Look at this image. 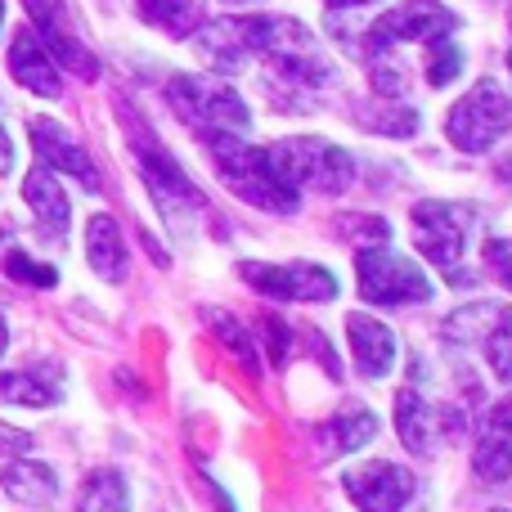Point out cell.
I'll use <instances>...</instances> for the list:
<instances>
[{"mask_svg": "<svg viewBox=\"0 0 512 512\" xmlns=\"http://www.w3.org/2000/svg\"><path fill=\"white\" fill-rule=\"evenodd\" d=\"M77 512H131V495H126L122 472H113V468L90 472L77 495Z\"/></svg>", "mask_w": 512, "mask_h": 512, "instance_id": "obj_22", "label": "cell"}, {"mask_svg": "<svg viewBox=\"0 0 512 512\" xmlns=\"http://www.w3.org/2000/svg\"><path fill=\"white\" fill-rule=\"evenodd\" d=\"M239 274L252 292H261L270 301H333L337 297V279L315 261H292V265L243 261Z\"/></svg>", "mask_w": 512, "mask_h": 512, "instance_id": "obj_8", "label": "cell"}, {"mask_svg": "<svg viewBox=\"0 0 512 512\" xmlns=\"http://www.w3.org/2000/svg\"><path fill=\"white\" fill-rule=\"evenodd\" d=\"M495 512H508V508H495Z\"/></svg>", "mask_w": 512, "mask_h": 512, "instance_id": "obj_38", "label": "cell"}, {"mask_svg": "<svg viewBox=\"0 0 512 512\" xmlns=\"http://www.w3.org/2000/svg\"><path fill=\"white\" fill-rule=\"evenodd\" d=\"M5 346H9V324H5V315H0V355H5Z\"/></svg>", "mask_w": 512, "mask_h": 512, "instance_id": "obj_34", "label": "cell"}, {"mask_svg": "<svg viewBox=\"0 0 512 512\" xmlns=\"http://www.w3.org/2000/svg\"><path fill=\"white\" fill-rule=\"evenodd\" d=\"M212 149V162H216V176L225 180L234 198L243 203L261 207V212H274V216H288L297 212V189L283 180V171L274 167L270 149H252L243 135H212L203 140Z\"/></svg>", "mask_w": 512, "mask_h": 512, "instance_id": "obj_1", "label": "cell"}, {"mask_svg": "<svg viewBox=\"0 0 512 512\" xmlns=\"http://www.w3.org/2000/svg\"><path fill=\"white\" fill-rule=\"evenodd\" d=\"M342 486H346V499L360 512H405V504L414 499V477L400 463H387V459L351 468L342 477Z\"/></svg>", "mask_w": 512, "mask_h": 512, "instance_id": "obj_9", "label": "cell"}, {"mask_svg": "<svg viewBox=\"0 0 512 512\" xmlns=\"http://www.w3.org/2000/svg\"><path fill=\"white\" fill-rule=\"evenodd\" d=\"M9 72H14L18 86H27L32 95H41V99H54L63 90L50 50L41 45V36H36L32 27L14 32V41H9Z\"/></svg>", "mask_w": 512, "mask_h": 512, "instance_id": "obj_14", "label": "cell"}, {"mask_svg": "<svg viewBox=\"0 0 512 512\" xmlns=\"http://www.w3.org/2000/svg\"><path fill=\"white\" fill-rule=\"evenodd\" d=\"M9 167H14V144H9L5 126H0V176H9Z\"/></svg>", "mask_w": 512, "mask_h": 512, "instance_id": "obj_32", "label": "cell"}, {"mask_svg": "<svg viewBox=\"0 0 512 512\" xmlns=\"http://www.w3.org/2000/svg\"><path fill=\"white\" fill-rule=\"evenodd\" d=\"M5 274L18 283H32V288H54V283H59V270H54V265L32 261V256L18 252V248L5 252Z\"/></svg>", "mask_w": 512, "mask_h": 512, "instance_id": "obj_28", "label": "cell"}, {"mask_svg": "<svg viewBox=\"0 0 512 512\" xmlns=\"http://www.w3.org/2000/svg\"><path fill=\"white\" fill-rule=\"evenodd\" d=\"M23 198H27V207H32L36 225L45 230V239L59 243L63 234H68L72 207H68V194L59 189V180H54V171H50V167L27 171V180H23Z\"/></svg>", "mask_w": 512, "mask_h": 512, "instance_id": "obj_16", "label": "cell"}, {"mask_svg": "<svg viewBox=\"0 0 512 512\" xmlns=\"http://www.w3.org/2000/svg\"><path fill=\"white\" fill-rule=\"evenodd\" d=\"M512 131V95L499 81H477L445 117V135L463 153H486Z\"/></svg>", "mask_w": 512, "mask_h": 512, "instance_id": "obj_4", "label": "cell"}, {"mask_svg": "<svg viewBox=\"0 0 512 512\" xmlns=\"http://www.w3.org/2000/svg\"><path fill=\"white\" fill-rule=\"evenodd\" d=\"M355 283L369 306H414V301L432 297V283L414 261L396 256L391 248L373 243L355 256Z\"/></svg>", "mask_w": 512, "mask_h": 512, "instance_id": "obj_5", "label": "cell"}, {"mask_svg": "<svg viewBox=\"0 0 512 512\" xmlns=\"http://www.w3.org/2000/svg\"><path fill=\"white\" fill-rule=\"evenodd\" d=\"M373 436H378V414L364 405H346V409H337L328 423H319L315 441H319V454H324V459H337V454L364 450Z\"/></svg>", "mask_w": 512, "mask_h": 512, "instance_id": "obj_17", "label": "cell"}, {"mask_svg": "<svg viewBox=\"0 0 512 512\" xmlns=\"http://www.w3.org/2000/svg\"><path fill=\"white\" fill-rule=\"evenodd\" d=\"M486 265L504 288H512V239H486Z\"/></svg>", "mask_w": 512, "mask_h": 512, "instance_id": "obj_29", "label": "cell"}, {"mask_svg": "<svg viewBox=\"0 0 512 512\" xmlns=\"http://www.w3.org/2000/svg\"><path fill=\"white\" fill-rule=\"evenodd\" d=\"M230 5H243V0H230Z\"/></svg>", "mask_w": 512, "mask_h": 512, "instance_id": "obj_37", "label": "cell"}, {"mask_svg": "<svg viewBox=\"0 0 512 512\" xmlns=\"http://www.w3.org/2000/svg\"><path fill=\"white\" fill-rule=\"evenodd\" d=\"M167 99L176 108V117L189 126L194 135L212 140V135H248L252 113L243 104V95L225 81H207V77H171Z\"/></svg>", "mask_w": 512, "mask_h": 512, "instance_id": "obj_2", "label": "cell"}, {"mask_svg": "<svg viewBox=\"0 0 512 512\" xmlns=\"http://www.w3.org/2000/svg\"><path fill=\"white\" fill-rule=\"evenodd\" d=\"M459 72H463V50L450 36L427 41V86H450Z\"/></svg>", "mask_w": 512, "mask_h": 512, "instance_id": "obj_26", "label": "cell"}, {"mask_svg": "<svg viewBox=\"0 0 512 512\" xmlns=\"http://www.w3.org/2000/svg\"><path fill=\"white\" fill-rule=\"evenodd\" d=\"M328 5H333V9L342 5V9H346V5H369V0H328Z\"/></svg>", "mask_w": 512, "mask_h": 512, "instance_id": "obj_35", "label": "cell"}, {"mask_svg": "<svg viewBox=\"0 0 512 512\" xmlns=\"http://www.w3.org/2000/svg\"><path fill=\"white\" fill-rule=\"evenodd\" d=\"M360 122H364V131H378V135H414L418 131V113H409L405 104H391L387 95H382V104L364 108Z\"/></svg>", "mask_w": 512, "mask_h": 512, "instance_id": "obj_25", "label": "cell"}, {"mask_svg": "<svg viewBox=\"0 0 512 512\" xmlns=\"http://www.w3.org/2000/svg\"><path fill=\"white\" fill-rule=\"evenodd\" d=\"M27 135H32L36 158H41L50 171H63V176H72L81 189H99V171H95V162H90V153L81 149V144L72 140V135L63 131L59 122H50V117H36Z\"/></svg>", "mask_w": 512, "mask_h": 512, "instance_id": "obj_13", "label": "cell"}, {"mask_svg": "<svg viewBox=\"0 0 512 512\" xmlns=\"http://www.w3.org/2000/svg\"><path fill=\"white\" fill-rule=\"evenodd\" d=\"M459 27V18L441 5V0H405V5L387 9L378 23L364 36V59H387L396 45H414V41H436V36H450Z\"/></svg>", "mask_w": 512, "mask_h": 512, "instance_id": "obj_6", "label": "cell"}, {"mask_svg": "<svg viewBox=\"0 0 512 512\" xmlns=\"http://www.w3.org/2000/svg\"><path fill=\"white\" fill-rule=\"evenodd\" d=\"M472 468L486 486H504L512 477V396L495 400L481 418L477 450H472Z\"/></svg>", "mask_w": 512, "mask_h": 512, "instance_id": "obj_12", "label": "cell"}, {"mask_svg": "<svg viewBox=\"0 0 512 512\" xmlns=\"http://www.w3.org/2000/svg\"><path fill=\"white\" fill-rule=\"evenodd\" d=\"M495 310L499 306H468V310H459V315H450L445 319V337L450 342H459V346H472V342H481L486 337V328H490V319H495Z\"/></svg>", "mask_w": 512, "mask_h": 512, "instance_id": "obj_27", "label": "cell"}, {"mask_svg": "<svg viewBox=\"0 0 512 512\" xmlns=\"http://www.w3.org/2000/svg\"><path fill=\"white\" fill-rule=\"evenodd\" d=\"M481 346H486L490 369H495L504 382H512V306H499L495 310V319H490Z\"/></svg>", "mask_w": 512, "mask_h": 512, "instance_id": "obj_24", "label": "cell"}, {"mask_svg": "<svg viewBox=\"0 0 512 512\" xmlns=\"http://www.w3.org/2000/svg\"><path fill=\"white\" fill-rule=\"evenodd\" d=\"M212 324L221 328L225 346H230V351H239V355H243V364H248V369H252V355H248V337H243V328H239V324H230V319H225V315H212Z\"/></svg>", "mask_w": 512, "mask_h": 512, "instance_id": "obj_30", "label": "cell"}, {"mask_svg": "<svg viewBox=\"0 0 512 512\" xmlns=\"http://www.w3.org/2000/svg\"><path fill=\"white\" fill-rule=\"evenodd\" d=\"M0 486H5V495L14 499V504H32V508H45L59 499V477H54L45 463L36 459H18L5 468V477H0Z\"/></svg>", "mask_w": 512, "mask_h": 512, "instance_id": "obj_20", "label": "cell"}, {"mask_svg": "<svg viewBox=\"0 0 512 512\" xmlns=\"http://www.w3.org/2000/svg\"><path fill=\"white\" fill-rule=\"evenodd\" d=\"M495 176L504 180V185H512V144H508L504 153H499V162H495Z\"/></svg>", "mask_w": 512, "mask_h": 512, "instance_id": "obj_33", "label": "cell"}, {"mask_svg": "<svg viewBox=\"0 0 512 512\" xmlns=\"http://www.w3.org/2000/svg\"><path fill=\"white\" fill-rule=\"evenodd\" d=\"M144 23L162 27L171 36H189L203 27V0H135Z\"/></svg>", "mask_w": 512, "mask_h": 512, "instance_id": "obj_21", "label": "cell"}, {"mask_svg": "<svg viewBox=\"0 0 512 512\" xmlns=\"http://www.w3.org/2000/svg\"><path fill=\"white\" fill-rule=\"evenodd\" d=\"M468 225H472V207L459 203H441V198H427L414 207V239L418 252L436 265V270H459L463 248H468Z\"/></svg>", "mask_w": 512, "mask_h": 512, "instance_id": "obj_7", "label": "cell"}, {"mask_svg": "<svg viewBox=\"0 0 512 512\" xmlns=\"http://www.w3.org/2000/svg\"><path fill=\"white\" fill-rule=\"evenodd\" d=\"M0 18H5V0H0Z\"/></svg>", "mask_w": 512, "mask_h": 512, "instance_id": "obj_36", "label": "cell"}, {"mask_svg": "<svg viewBox=\"0 0 512 512\" xmlns=\"http://www.w3.org/2000/svg\"><path fill=\"white\" fill-rule=\"evenodd\" d=\"M0 405L50 409V405H59V387H50L36 373H0Z\"/></svg>", "mask_w": 512, "mask_h": 512, "instance_id": "obj_23", "label": "cell"}, {"mask_svg": "<svg viewBox=\"0 0 512 512\" xmlns=\"http://www.w3.org/2000/svg\"><path fill=\"white\" fill-rule=\"evenodd\" d=\"M135 158H140V176H144V185H149L153 203L167 216L198 212V207H203V194H198L194 180L180 171V162L171 158L167 149H158L153 140H135Z\"/></svg>", "mask_w": 512, "mask_h": 512, "instance_id": "obj_10", "label": "cell"}, {"mask_svg": "<svg viewBox=\"0 0 512 512\" xmlns=\"http://www.w3.org/2000/svg\"><path fill=\"white\" fill-rule=\"evenodd\" d=\"M396 427L400 441L418 454H432L441 441V427H450V418H441V409L423 396V391H400L396 396Z\"/></svg>", "mask_w": 512, "mask_h": 512, "instance_id": "obj_18", "label": "cell"}, {"mask_svg": "<svg viewBox=\"0 0 512 512\" xmlns=\"http://www.w3.org/2000/svg\"><path fill=\"white\" fill-rule=\"evenodd\" d=\"M27 5V14H32V23H36V36H41V45L54 54V59L63 63V68H72L77 77H86V81H95L99 77V63H95V54L86 50V45L72 36V27H68V9H63V0H23Z\"/></svg>", "mask_w": 512, "mask_h": 512, "instance_id": "obj_11", "label": "cell"}, {"mask_svg": "<svg viewBox=\"0 0 512 512\" xmlns=\"http://www.w3.org/2000/svg\"><path fill=\"white\" fill-rule=\"evenodd\" d=\"M274 167L283 171L297 194H346L355 180V162L346 149L319 140V135H292L270 149Z\"/></svg>", "mask_w": 512, "mask_h": 512, "instance_id": "obj_3", "label": "cell"}, {"mask_svg": "<svg viewBox=\"0 0 512 512\" xmlns=\"http://www.w3.org/2000/svg\"><path fill=\"white\" fill-rule=\"evenodd\" d=\"M86 256H90V270L108 283H122L126 279V239L117 230L113 216H90L86 225Z\"/></svg>", "mask_w": 512, "mask_h": 512, "instance_id": "obj_19", "label": "cell"}, {"mask_svg": "<svg viewBox=\"0 0 512 512\" xmlns=\"http://www.w3.org/2000/svg\"><path fill=\"white\" fill-rule=\"evenodd\" d=\"M346 333H351V355L360 378H387L391 364H396V333L387 324H378L373 315H351L346 319Z\"/></svg>", "mask_w": 512, "mask_h": 512, "instance_id": "obj_15", "label": "cell"}, {"mask_svg": "<svg viewBox=\"0 0 512 512\" xmlns=\"http://www.w3.org/2000/svg\"><path fill=\"white\" fill-rule=\"evenodd\" d=\"M27 445H32V441H27L23 432H9V427H0V454H23Z\"/></svg>", "mask_w": 512, "mask_h": 512, "instance_id": "obj_31", "label": "cell"}]
</instances>
